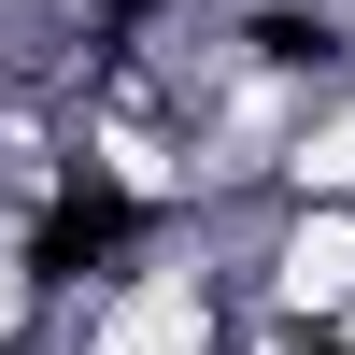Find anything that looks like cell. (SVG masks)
Segmentation results:
<instances>
[{"instance_id": "obj_1", "label": "cell", "mask_w": 355, "mask_h": 355, "mask_svg": "<svg viewBox=\"0 0 355 355\" xmlns=\"http://www.w3.org/2000/svg\"><path fill=\"white\" fill-rule=\"evenodd\" d=\"M242 299H270V313H299L313 341L355 313V199H284L270 214V242H256V284Z\"/></svg>"}]
</instances>
